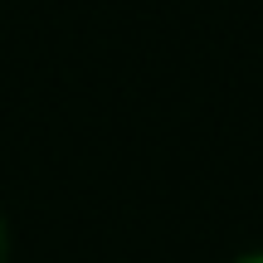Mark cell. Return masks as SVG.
Returning <instances> with one entry per match:
<instances>
[{
	"label": "cell",
	"instance_id": "cell-1",
	"mask_svg": "<svg viewBox=\"0 0 263 263\" xmlns=\"http://www.w3.org/2000/svg\"><path fill=\"white\" fill-rule=\"evenodd\" d=\"M0 263H5V219H0Z\"/></svg>",
	"mask_w": 263,
	"mask_h": 263
},
{
	"label": "cell",
	"instance_id": "cell-2",
	"mask_svg": "<svg viewBox=\"0 0 263 263\" xmlns=\"http://www.w3.org/2000/svg\"><path fill=\"white\" fill-rule=\"evenodd\" d=\"M234 263H263V254H244V258H234Z\"/></svg>",
	"mask_w": 263,
	"mask_h": 263
}]
</instances>
